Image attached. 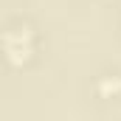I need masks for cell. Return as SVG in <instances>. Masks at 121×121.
Masks as SVG:
<instances>
[{"mask_svg": "<svg viewBox=\"0 0 121 121\" xmlns=\"http://www.w3.org/2000/svg\"><path fill=\"white\" fill-rule=\"evenodd\" d=\"M28 31L26 28H14L11 34H6V39H3V48H6V56H9V62H14V65H20V62H26L31 56V37L23 42V37H26Z\"/></svg>", "mask_w": 121, "mask_h": 121, "instance_id": "1", "label": "cell"}]
</instances>
